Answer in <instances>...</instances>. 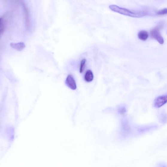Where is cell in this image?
Listing matches in <instances>:
<instances>
[{
    "instance_id": "cell-3",
    "label": "cell",
    "mask_w": 167,
    "mask_h": 167,
    "mask_svg": "<svg viewBox=\"0 0 167 167\" xmlns=\"http://www.w3.org/2000/svg\"><path fill=\"white\" fill-rule=\"evenodd\" d=\"M167 103V94L160 96L156 98L154 101V106L156 108H159L164 106Z\"/></svg>"
},
{
    "instance_id": "cell-6",
    "label": "cell",
    "mask_w": 167,
    "mask_h": 167,
    "mask_svg": "<svg viewBox=\"0 0 167 167\" xmlns=\"http://www.w3.org/2000/svg\"><path fill=\"white\" fill-rule=\"evenodd\" d=\"M93 74L92 71L90 70H87L85 75V81L87 82H90L93 80Z\"/></svg>"
},
{
    "instance_id": "cell-10",
    "label": "cell",
    "mask_w": 167,
    "mask_h": 167,
    "mask_svg": "<svg viewBox=\"0 0 167 167\" xmlns=\"http://www.w3.org/2000/svg\"><path fill=\"white\" fill-rule=\"evenodd\" d=\"M157 14L159 15H164L167 14V8H164L159 10L157 12Z\"/></svg>"
},
{
    "instance_id": "cell-7",
    "label": "cell",
    "mask_w": 167,
    "mask_h": 167,
    "mask_svg": "<svg viewBox=\"0 0 167 167\" xmlns=\"http://www.w3.org/2000/svg\"><path fill=\"white\" fill-rule=\"evenodd\" d=\"M149 36L148 33L146 31H141L138 34V37L141 40L145 41L148 38Z\"/></svg>"
},
{
    "instance_id": "cell-2",
    "label": "cell",
    "mask_w": 167,
    "mask_h": 167,
    "mask_svg": "<svg viewBox=\"0 0 167 167\" xmlns=\"http://www.w3.org/2000/svg\"><path fill=\"white\" fill-rule=\"evenodd\" d=\"M159 27L155 28L151 31V35L152 38L157 40L160 44L164 43V40L160 32V29Z\"/></svg>"
},
{
    "instance_id": "cell-4",
    "label": "cell",
    "mask_w": 167,
    "mask_h": 167,
    "mask_svg": "<svg viewBox=\"0 0 167 167\" xmlns=\"http://www.w3.org/2000/svg\"><path fill=\"white\" fill-rule=\"evenodd\" d=\"M66 84L69 88L72 90H75L77 89V84L72 75H68L66 79Z\"/></svg>"
},
{
    "instance_id": "cell-1",
    "label": "cell",
    "mask_w": 167,
    "mask_h": 167,
    "mask_svg": "<svg viewBox=\"0 0 167 167\" xmlns=\"http://www.w3.org/2000/svg\"><path fill=\"white\" fill-rule=\"evenodd\" d=\"M110 9L113 11L122 15L135 18L143 17L147 15V13L142 11H135L115 5L109 6Z\"/></svg>"
},
{
    "instance_id": "cell-5",
    "label": "cell",
    "mask_w": 167,
    "mask_h": 167,
    "mask_svg": "<svg viewBox=\"0 0 167 167\" xmlns=\"http://www.w3.org/2000/svg\"><path fill=\"white\" fill-rule=\"evenodd\" d=\"M10 46L12 48L16 49L19 51H21L26 47L25 43L23 42L17 43H10Z\"/></svg>"
},
{
    "instance_id": "cell-9",
    "label": "cell",
    "mask_w": 167,
    "mask_h": 167,
    "mask_svg": "<svg viewBox=\"0 0 167 167\" xmlns=\"http://www.w3.org/2000/svg\"><path fill=\"white\" fill-rule=\"evenodd\" d=\"M4 20L3 19V18L1 17V20H0V31H1V34H2V33L4 31L5 28V24Z\"/></svg>"
},
{
    "instance_id": "cell-8",
    "label": "cell",
    "mask_w": 167,
    "mask_h": 167,
    "mask_svg": "<svg viewBox=\"0 0 167 167\" xmlns=\"http://www.w3.org/2000/svg\"><path fill=\"white\" fill-rule=\"evenodd\" d=\"M86 60L85 59H83L81 61L80 66L79 72L81 73H82L84 71L85 67V64Z\"/></svg>"
},
{
    "instance_id": "cell-11",
    "label": "cell",
    "mask_w": 167,
    "mask_h": 167,
    "mask_svg": "<svg viewBox=\"0 0 167 167\" xmlns=\"http://www.w3.org/2000/svg\"><path fill=\"white\" fill-rule=\"evenodd\" d=\"M119 113L122 115H124L126 112V109L125 107H122L119 109Z\"/></svg>"
}]
</instances>
